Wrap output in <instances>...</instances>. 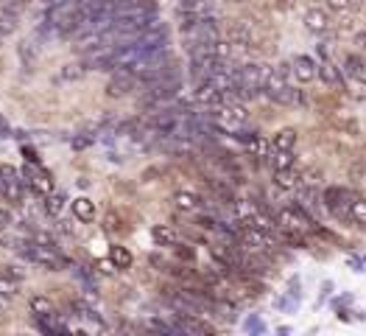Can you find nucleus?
<instances>
[{"instance_id":"nucleus-40","label":"nucleus","mask_w":366,"mask_h":336,"mask_svg":"<svg viewBox=\"0 0 366 336\" xmlns=\"http://www.w3.org/2000/svg\"><path fill=\"white\" fill-rule=\"evenodd\" d=\"M148 261H151V266H157V269H165V272H168V266H171V264H168L165 258H162V255H151Z\"/></svg>"},{"instance_id":"nucleus-8","label":"nucleus","mask_w":366,"mask_h":336,"mask_svg":"<svg viewBox=\"0 0 366 336\" xmlns=\"http://www.w3.org/2000/svg\"><path fill=\"white\" fill-rule=\"evenodd\" d=\"M23 174L14 165H0V193H3L9 202H20L23 199Z\"/></svg>"},{"instance_id":"nucleus-7","label":"nucleus","mask_w":366,"mask_h":336,"mask_svg":"<svg viewBox=\"0 0 366 336\" xmlns=\"http://www.w3.org/2000/svg\"><path fill=\"white\" fill-rule=\"evenodd\" d=\"M210 255H213V261L221 266L224 275H229V272H240V269H243V252H240V246L213 244V246H210Z\"/></svg>"},{"instance_id":"nucleus-10","label":"nucleus","mask_w":366,"mask_h":336,"mask_svg":"<svg viewBox=\"0 0 366 336\" xmlns=\"http://www.w3.org/2000/svg\"><path fill=\"white\" fill-rule=\"evenodd\" d=\"M20 174H23V182H25L28 188H34L36 193H43V196H51V191H54V180H51L39 165L28 162Z\"/></svg>"},{"instance_id":"nucleus-33","label":"nucleus","mask_w":366,"mask_h":336,"mask_svg":"<svg viewBox=\"0 0 366 336\" xmlns=\"http://www.w3.org/2000/svg\"><path fill=\"white\" fill-rule=\"evenodd\" d=\"M247 149H249L255 157H268V154H271V146H268V143H266V138H260V135H258V138H255Z\"/></svg>"},{"instance_id":"nucleus-22","label":"nucleus","mask_w":366,"mask_h":336,"mask_svg":"<svg viewBox=\"0 0 366 336\" xmlns=\"http://www.w3.org/2000/svg\"><path fill=\"white\" fill-rule=\"evenodd\" d=\"M297 146V129H279L271 140V149L274 151H291Z\"/></svg>"},{"instance_id":"nucleus-12","label":"nucleus","mask_w":366,"mask_h":336,"mask_svg":"<svg viewBox=\"0 0 366 336\" xmlns=\"http://www.w3.org/2000/svg\"><path fill=\"white\" fill-rule=\"evenodd\" d=\"M321 202H324V207H330L336 216H341L344 210H350V204H352V193L344 191V188H328L321 193Z\"/></svg>"},{"instance_id":"nucleus-20","label":"nucleus","mask_w":366,"mask_h":336,"mask_svg":"<svg viewBox=\"0 0 366 336\" xmlns=\"http://www.w3.org/2000/svg\"><path fill=\"white\" fill-rule=\"evenodd\" d=\"M151 238H154L157 244H162V246H176V244H179V233H176L174 227H168V224H157V227L151 230Z\"/></svg>"},{"instance_id":"nucleus-26","label":"nucleus","mask_w":366,"mask_h":336,"mask_svg":"<svg viewBox=\"0 0 366 336\" xmlns=\"http://www.w3.org/2000/svg\"><path fill=\"white\" fill-rule=\"evenodd\" d=\"M268 162L274 171H286V168H294V151H274L268 154Z\"/></svg>"},{"instance_id":"nucleus-3","label":"nucleus","mask_w":366,"mask_h":336,"mask_svg":"<svg viewBox=\"0 0 366 336\" xmlns=\"http://www.w3.org/2000/svg\"><path fill=\"white\" fill-rule=\"evenodd\" d=\"M240 252H252V255H266L277 246V238L266 230H255V227H240L235 235Z\"/></svg>"},{"instance_id":"nucleus-11","label":"nucleus","mask_w":366,"mask_h":336,"mask_svg":"<svg viewBox=\"0 0 366 336\" xmlns=\"http://www.w3.org/2000/svg\"><path fill=\"white\" fill-rule=\"evenodd\" d=\"M171 322L176 328H182L187 336H218L216 328L207 319H198V317H185V314H171Z\"/></svg>"},{"instance_id":"nucleus-1","label":"nucleus","mask_w":366,"mask_h":336,"mask_svg":"<svg viewBox=\"0 0 366 336\" xmlns=\"http://www.w3.org/2000/svg\"><path fill=\"white\" fill-rule=\"evenodd\" d=\"M271 78V67L260 65V62H249L238 67V90L243 93V98H260L266 93V84Z\"/></svg>"},{"instance_id":"nucleus-24","label":"nucleus","mask_w":366,"mask_h":336,"mask_svg":"<svg viewBox=\"0 0 366 336\" xmlns=\"http://www.w3.org/2000/svg\"><path fill=\"white\" fill-rule=\"evenodd\" d=\"M232 207H235L238 222H243V224H247V222L258 213V210H260V207H258L255 202H249V199H235V202H232Z\"/></svg>"},{"instance_id":"nucleus-29","label":"nucleus","mask_w":366,"mask_h":336,"mask_svg":"<svg viewBox=\"0 0 366 336\" xmlns=\"http://www.w3.org/2000/svg\"><path fill=\"white\" fill-rule=\"evenodd\" d=\"M31 311L36 317H48V314H54V303L48 297H31Z\"/></svg>"},{"instance_id":"nucleus-31","label":"nucleus","mask_w":366,"mask_h":336,"mask_svg":"<svg viewBox=\"0 0 366 336\" xmlns=\"http://www.w3.org/2000/svg\"><path fill=\"white\" fill-rule=\"evenodd\" d=\"M210 188L216 191V196H221L227 204H232L235 202V193H232V188L227 185V182H221V180H210Z\"/></svg>"},{"instance_id":"nucleus-30","label":"nucleus","mask_w":366,"mask_h":336,"mask_svg":"<svg viewBox=\"0 0 366 336\" xmlns=\"http://www.w3.org/2000/svg\"><path fill=\"white\" fill-rule=\"evenodd\" d=\"M17 288H20V280H14V277H9V275L0 277V297H14Z\"/></svg>"},{"instance_id":"nucleus-37","label":"nucleus","mask_w":366,"mask_h":336,"mask_svg":"<svg viewBox=\"0 0 366 336\" xmlns=\"http://www.w3.org/2000/svg\"><path fill=\"white\" fill-rule=\"evenodd\" d=\"M14 31V14H3L0 17V36H6Z\"/></svg>"},{"instance_id":"nucleus-43","label":"nucleus","mask_w":366,"mask_h":336,"mask_svg":"<svg viewBox=\"0 0 366 336\" xmlns=\"http://www.w3.org/2000/svg\"><path fill=\"white\" fill-rule=\"evenodd\" d=\"M355 45L366 51V31H361V34H355Z\"/></svg>"},{"instance_id":"nucleus-15","label":"nucleus","mask_w":366,"mask_h":336,"mask_svg":"<svg viewBox=\"0 0 366 336\" xmlns=\"http://www.w3.org/2000/svg\"><path fill=\"white\" fill-rule=\"evenodd\" d=\"M316 76H319L324 84H330V87H344V73H341V67H336L333 62H321Z\"/></svg>"},{"instance_id":"nucleus-36","label":"nucleus","mask_w":366,"mask_h":336,"mask_svg":"<svg viewBox=\"0 0 366 336\" xmlns=\"http://www.w3.org/2000/svg\"><path fill=\"white\" fill-rule=\"evenodd\" d=\"M196 227H201V230H221V224L213 216H198L196 219Z\"/></svg>"},{"instance_id":"nucleus-39","label":"nucleus","mask_w":366,"mask_h":336,"mask_svg":"<svg viewBox=\"0 0 366 336\" xmlns=\"http://www.w3.org/2000/svg\"><path fill=\"white\" fill-rule=\"evenodd\" d=\"M176 255H179L182 261H193L196 252H193V246H187V244H185V246H179V244H176Z\"/></svg>"},{"instance_id":"nucleus-32","label":"nucleus","mask_w":366,"mask_h":336,"mask_svg":"<svg viewBox=\"0 0 366 336\" xmlns=\"http://www.w3.org/2000/svg\"><path fill=\"white\" fill-rule=\"evenodd\" d=\"M84 73H87L84 65H65V67H62V78H65V81H78Z\"/></svg>"},{"instance_id":"nucleus-18","label":"nucleus","mask_w":366,"mask_h":336,"mask_svg":"<svg viewBox=\"0 0 366 336\" xmlns=\"http://www.w3.org/2000/svg\"><path fill=\"white\" fill-rule=\"evenodd\" d=\"M305 25H308V31H313V34H324L330 28V17H328V12H321V9H310L308 14H305Z\"/></svg>"},{"instance_id":"nucleus-9","label":"nucleus","mask_w":366,"mask_h":336,"mask_svg":"<svg viewBox=\"0 0 366 336\" xmlns=\"http://www.w3.org/2000/svg\"><path fill=\"white\" fill-rule=\"evenodd\" d=\"M137 76L132 73V70H112V78H109V84H106V96L109 98H124V96H129L135 87H137Z\"/></svg>"},{"instance_id":"nucleus-28","label":"nucleus","mask_w":366,"mask_h":336,"mask_svg":"<svg viewBox=\"0 0 366 336\" xmlns=\"http://www.w3.org/2000/svg\"><path fill=\"white\" fill-rule=\"evenodd\" d=\"M350 219L352 222H358V224H366V199H352V204H350Z\"/></svg>"},{"instance_id":"nucleus-44","label":"nucleus","mask_w":366,"mask_h":336,"mask_svg":"<svg viewBox=\"0 0 366 336\" xmlns=\"http://www.w3.org/2000/svg\"><path fill=\"white\" fill-rule=\"evenodd\" d=\"M279 336H288V328H282V330H279Z\"/></svg>"},{"instance_id":"nucleus-27","label":"nucleus","mask_w":366,"mask_h":336,"mask_svg":"<svg viewBox=\"0 0 366 336\" xmlns=\"http://www.w3.org/2000/svg\"><path fill=\"white\" fill-rule=\"evenodd\" d=\"M271 101H274V104H282V107H297V104L302 101V93H299L297 87H286V90L274 93Z\"/></svg>"},{"instance_id":"nucleus-17","label":"nucleus","mask_w":366,"mask_h":336,"mask_svg":"<svg viewBox=\"0 0 366 336\" xmlns=\"http://www.w3.org/2000/svg\"><path fill=\"white\" fill-rule=\"evenodd\" d=\"M193 96H196V101H198V104H210V107H218V104H221V93L213 87L210 81H198Z\"/></svg>"},{"instance_id":"nucleus-38","label":"nucleus","mask_w":366,"mask_h":336,"mask_svg":"<svg viewBox=\"0 0 366 336\" xmlns=\"http://www.w3.org/2000/svg\"><path fill=\"white\" fill-rule=\"evenodd\" d=\"M328 6H330L333 12H347V9L352 6V0H328Z\"/></svg>"},{"instance_id":"nucleus-41","label":"nucleus","mask_w":366,"mask_h":336,"mask_svg":"<svg viewBox=\"0 0 366 336\" xmlns=\"http://www.w3.org/2000/svg\"><path fill=\"white\" fill-rule=\"evenodd\" d=\"M23 154H25V160H28V162H34V165H39V154H36L34 149H28V146H25V149H23Z\"/></svg>"},{"instance_id":"nucleus-21","label":"nucleus","mask_w":366,"mask_h":336,"mask_svg":"<svg viewBox=\"0 0 366 336\" xmlns=\"http://www.w3.org/2000/svg\"><path fill=\"white\" fill-rule=\"evenodd\" d=\"M73 213H76L81 222H93V219H95V202L87 199V196L73 199Z\"/></svg>"},{"instance_id":"nucleus-6","label":"nucleus","mask_w":366,"mask_h":336,"mask_svg":"<svg viewBox=\"0 0 366 336\" xmlns=\"http://www.w3.org/2000/svg\"><path fill=\"white\" fill-rule=\"evenodd\" d=\"M310 224H313V219L305 213L302 207H282L279 213H277V227H282V230H288V233H294V235H302V233H308L310 230Z\"/></svg>"},{"instance_id":"nucleus-2","label":"nucleus","mask_w":366,"mask_h":336,"mask_svg":"<svg viewBox=\"0 0 366 336\" xmlns=\"http://www.w3.org/2000/svg\"><path fill=\"white\" fill-rule=\"evenodd\" d=\"M182 39L187 42V51H190V48H198V45H213V42L221 39V34H218V25H216L213 17H201V20L182 28Z\"/></svg>"},{"instance_id":"nucleus-34","label":"nucleus","mask_w":366,"mask_h":336,"mask_svg":"<svg viewBox=\"0 0 366 336\" xmlns=\"http://www.w3.org/2000/svg\"><path fill=\"white\" fill-rule=\"evenodd\" d=\"M299 180H302V188H313L321 180V171L319 168H305V171H299Z\"/></svg>"},{"instance_id":"nucleus-35","label":"nucleus","mask_w":366,"mask_h":336,"mask_svg":"<svg viewBox=\"0 0 366 336\" xmlns=\"http://www.w3.org/2000/svg\"><path fill=\"white\" fill-rule=\"evenodd\" d=\"M65 202H67V199H65L62 193H54V196H48V202H45V210H48L51 216H56V213H62Z\"/></svg>"},{"instance_id":"nucleus-42","label":"nucleus","mask_w":366,"mask_h":336,"mask_svg":"<svg viewBox=\"0 0 366 336\" xmlns=\"http://www.w3.org/2000/svg\"><path fill=\"white\" fill-rule=\"evenodd\" d=\"M9 224H12V216L6 213V210H0V233H3Z\"/></svg>"},{"instance_id":"nucleus-19","label":"nucleus","mask_w":366,"mask_h":336,"mask_svg":"<svg viewBox=\"0 0 366 336\" xmlns=\"http://www.w3.org/2000/svg\"><path fill=\"white\" fill-rule=\"evenodd\" d=\"M174 204L182 213H196L201 207V196H196L193 191H179V193H174Z\"/></svg>"},{"instance_id":"nucleus-4","label":"nucleus","mask_w":366,"mask_h":336,"mask_svg":"<svg viewBox=\"0 0 366 336\" xmlns=\"http://www.w3.org/2000/svg\"><path fill=\"white\" fill-rule=\"evenodd\" d=\"M168 42H171L168 28L157 23V25L146 28L143 34H137L132 45L137 48V54H140V56H146V54H154V51H165V48H168Z\"/></svg>"},{"instance_id":"nucleus-5","label":"nucleus","mask_w":366,"mask_h":336,"mask_svg":"<svg viewBox=\"0 0 366 336\" xmlns=\"http://www.w3.org/2000/svg\"><path fill=\"white\" fill-rule=\"evenodd\" d=\"M20 252L28 258V261H34V264H39V266H48V269H59V266H65V258L59 255V252L54 249V246H48V244H36V241H23L20 244Z\"/></svg>"},{"instance_id":"nucleus-25","label":"nucleus","mask_w":366,"mask_h":336,"mask_svg":"<svg viewBox=\"0 0 366 336\" xmlns=\"http://www.w3.org/2000/svg\"><path fill=\"white\" fill-rule=\"evenodd\" d=\"M344 70H347L352 78H358V81H366V62H363L358 54H350V56L344 59Z\"/></svg>"},{"instance_id":"nucleus-45","label":"nucleus","mask_w":366,"mask_h":336,"mask_svg":"<svg viewBox=\"0 0 366 336\" xmlns=\"http://www.w3.org/2000/svg\"><path fill=\"white\" fill-rule=\"evenodd\" d=\"M20 3H28V0H20Z\"/></svg>"},{"instance_id":"nucleus-14","label":"nucleus","mask_w":366,"mask_h":336,"mask_svg":"<svg viewBox=\"0 0 366 336\" xmlns=\"http://www.w3.org/2000/svg\"><path fill=\"white\" fill-rule=\"evenodd\" d=\"M36 325L45 336H70V328L56 317V314H48V317H36Z\"/></svg>"},{"instance_id":"nucleus-13","label":"nucleus","mask_w":366,"mask_h":336,"mask_svg":"<svg viewBox=\"0 0 366 336\" xmlns=\"http://www.w3.org/2000/svg\"><path fill=\"white\" fill-rule=\"evenodd\" d=\"M291 70H294L297 81H313V78H316V73H319V65H316L310 56L299 54V56L291 62Z\"/></svg>"},{"instance_id":"nucleus-16","label":"nucleus","mask_w":366,"mask_h":336,"mask_svg":"<svg viewBox=\"0 0 366 336\" xmlns=\"http://www.w3.org/2000/svg\"><path fill=\"white\" fill-rule=\"evenodd\" d=\"M274 185H277V188H282V191H297V188H302L299 171H297V168H286V171H274Z\"/></svg>"},{"instance_id":"nucleus-23","label":"nucleus","mask_w":366,"mask_h":336,"mask_svg":"<svg viewBox=\"0 0 366 336\" xmlns=\"http://www.w3.org/2000/svg\"><path fill=\"white\" fill-rule=\"evenodd\" d=\"M109 261H112V264H115L117 269H129L135 258H132V252H129L126 246H120V244H112V246H109Z\"/></svg>"}]
</instances>
